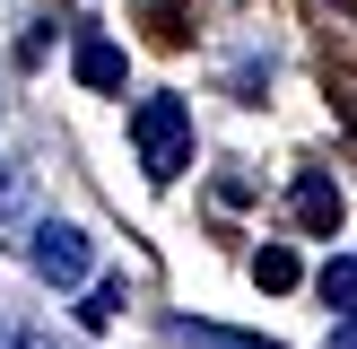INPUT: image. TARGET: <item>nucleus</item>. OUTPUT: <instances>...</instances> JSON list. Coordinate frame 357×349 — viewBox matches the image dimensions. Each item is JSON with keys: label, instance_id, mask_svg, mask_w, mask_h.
I'll use <instances>...</instances> for the list:
<instances>
[{"label": "nucleus", "instance_id": "obj_7", "mask_svg": "<svg viewBox=\"0 0 357 349\" xmlns=\"http://www.w3.org/2000/svg\"><path fill=\"white\" fill-rule=\"evenodd\" d=\"M174 349H279V341H253V332H218V323H174Z\"/></svg>", "mask_w": 357, "mask_h": 349}, {"label": "nucleus", "instance_id": "obj_4", "mask_svg": "<svg viewBox=\"0 0 357 349\" xmlns=\"http://www.w3.org/2000/svg\"><path fill=\"white\" fill-rule=\"evenodd\" d=\"M296 227L305 236H331L340 227V184L331 174H296Z\"/></svg>", "mask_w": 357, "mask_h": 349}, {"label": "nucleus", "instance_id": "obj_8", "mask_svg": "<svg viewBox=\"0 0 357 349\" xmlns=\"http://www.w3.org/2000/svg\"><path fill=\"white\" fill-rule=\"evenodd\" d=\"M253 279H261V288H296V253H288V244H261V253H253Z\"/></svg>", "mask_w": 357, "mask_h": 349}, {"label": "nucleus", "instance_id": "obj_2", "mask_svg": "<svg viewBox=\"0 0 357 349\" xmlns=\"http://www.w3.org/2000/svg\"><path fill=\"white\" fill-rule=\"evenodd\" d=\"M26 271L44 279V288H87V271H96L87 227H70V218H35V227H26Z\"/></svg>", "mask_w": 357, "mask_h": 349}, {"label": "nucleus", "instance_id": "obj_6", "mask_svg": "<svg viewBox=\"0 0 357 349\" xmlns=\"http://www.w3.org/2000/svg\"><path fill=\"white\" fill-rule=\"evenodd\" d=\"M314 288H323L331 314H357V253H331L323 271H314Z\"/></svg>", "mask_w": 357, "mask_h": 349}, {"label": "nucleus", "instance_id": "obj_5", "mask_svg": "<svg viewBox=\"0 0 357 349\" xmlns=\"http://www.w3.org/2000/svg\"><path fill=\"white\" fill-rule=\"evenodd\" d=\"M26 209H35V174L17 166V157H0V236H26Z\"/></svg>", "mask_w": 357, "mask_h": 349}, {"label": "nucleus", "instance_id": "obj_10", "mask_svg": "<svg viewBox=\"0 0 357 349\" xmlns=\"http://www.w3.org/2000/svg\"><path fill=\"white\" fill-rule=\"evenodd\" d=\"M87 323H114V314H122V279H96V288H87Z\"/></svg>", "mask_w": 357, "mask_h": 349}, {"label": "nucleus", "instance_id": "obj_3", "mask_svg": "<svg viewBox=\"0 0 357 349\" xmlns=\"http://www.w3.org/2000/svg\"><path fill=\"white\" fill-rule=\"evenodd\" d=\"M70 70H79V87H96V96H122V70L131 61H122V44L105 27H79L70 35Z\"/></svg>", "mask_w": 357, "mask_h": 349}, {"label": "nucleus", "instance_id": "obj_1", "mask_svg": "<svg viewBox=\"0 0 357 349\" xmlns=\"http://www.w3.org/2000/svg\"><path fill=\"white\" fill-rule=\"evenodd\" d=\"M131 140H139L149 184H174V174L192 166V105L183 96H139L131 105Z\"/></svg>", "mask_w": 357, "mask_h": 349}, {"label": "nucleus", "instance_id": "obj_9", "mask_svg": "<svg viewBox=\"0 0 357 349\" xmlns=\"http://www.w3.org/2000/svg\"><path fill=\"white\" fill-rule=\"evenodd\" d=\"M0 349H79V341H52L44 323H0Z\"/></svg>", "mask_w": 357, "mask_h": 349}, {"label": "nucleus", "instance_id": "obj_11", "mask_svg": "<svg viewBox=\"0 0 357 349\" xmlns=\"http://www.w3.org/2000/svg\"><path fill=\"white\" fill-rule=\"evenodd\" d=\"M331 349H357V314H340V332H331Z\"/></svg>", "mask_w": 357, "mask_h": 349}]
</instances>
